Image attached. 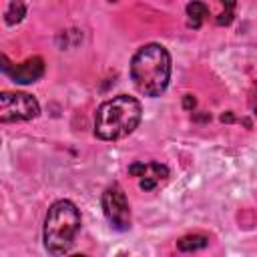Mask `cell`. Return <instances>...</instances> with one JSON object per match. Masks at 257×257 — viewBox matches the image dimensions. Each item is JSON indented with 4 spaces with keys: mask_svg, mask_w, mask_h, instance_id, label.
I'll return each mask as SVG.
<instances>
[{
    "mask_svg": "<svg viewBox=\"0 0 257 257\" xmlns=\"http://www.w3.org/2000/svg\"><path fill=\"white\" fill-rule=\"evenodd\" d=\"M135 88L145 96H161L171 80V54L161 44L141 46L128 66Z\"/></svg>",
    "mask_w": 257,
    "mask_h": 257,
    "instance_id": "obj_1",
    "label": "cell"
},
{
    "mask_svg": "<svg viewBox=\"0 0 257 257\" xmlns=\"http://www.w3.org/2000/svg\"><path fill=\"white\" fill-rule=\"evenodd\" d=\"M187 16H189V26L199 28L203 24V20L209 16V8L203 2H189L187 4Z\"/></svg>",
    "mask_w": 257,
    "mask_h": 257,
    "instance_id": "obj_8",
    "label": "cell"
},
{
    "mask_svg": "<svg viewBox=\"0 0 257 257\" xmlns=\"http://www.w3.org/2000/svg\"><path fill=\"white\" fill-rule=\"evenodd\" d=\"M26 16V0H10L6 12H4V20L8 26L22 22V18Z\"/></svg>",
    "mask_w": 257,
    "mask_h": 257,
    "instance_id": "obj_9",
    "label": "cell"
},
{
    "mask_svg": "<svg viewBox=\"0 0 257 257\" xmlns=\"http://www.w3.org/2000/svg\"><path fill=\"white\" fill-rule=\"evenodd\" d=\"M110 2H116V0H110Z\"/></svg>",
    "mask_w": 257,
    "mask_h": 257,
    "instance_id": "obj_15",
    "label": "cell"
},
{
    "mask_svg": "<svg viewBox=\"0 0 257 257\" xmlns=\"http://www.w3.org/2000/svg\"><path fill=\"white\" fill-rule=\"evenodd\" d=\"M102 211L106 221L110 223L112 229L116 231H126L131 229V209L126 195L120 185H110L102 193Z\"/></svg>",
    "mask_w": 257,
    "mask_h": 257,
    "instance_id": "obj_5",
    "label": "cell"
},
{
    "mask_svg": "<svg viewBox=\"0 0 257 257\" xmlns=\"http://www.w3.org/2000/svg\"><path fill=\"white\" fill-rule=\"evenodd\" d=\"M40 104L34 96L26 92H2L0 94V120L2 122H20L36 118Z\"/></svg>",
    "mask_w": 257,
    "mask_h": 257,
    "instance_id": "obj_4",
    "label": "cell"
},
{
    "mask_svg": "<svg viewBox=\"0 0 257 257\" xmlns=\"http://www.w3.org/2000/svg\"><path fill=\"white\" fill-rule=\"evenodd\" d=\"M197 106V100H195V96H191V94H185L183 96V108L185 110H193Z\"/></svg>",
    "mask_w": 257,
    "mask_h": 257,
    "instance_id": "obj_11",
    "label": "cell"
},
{
    "mask_svg": "<svg viewBox=\"0 0 257 257\" xmlns=\"http://www.w3.org/2000/svg\"><path fill=\"white\" fill-rule=\"evenodd\" d=\"M209 245V239L205 235H187V237H181L177 241V249L179 251H199V249H205Z\"/></svg>",
    "mask_w": 257,
    "mask_h": 257,
    "instance_id": "obj_10",
    "label": "cell"
},
{
    "mask_svg": "<svg viewBox=\"0 0 257 257\" xmlns=\"http://www.w3.org/2000/svg\"><path fill=\"white\" fill-rule=\"evenodd\" d=\"M4 64H2V70L16 82V84H30V82H36L38 78H42L44 74V60L40 56H34V58H28L20 64H14L10 66L6 56H2Z\"/></svg>",
    "mask_w": 257,
    "mask_h": 257,
    "instance_id": "obj_7",
    "label": "cell"
},
{
    "mask_svg": "<svg viewBox=\"0 0 257 257\" xmlns=\"http://www.w3.org/2000/svg\"><path fill=\"white\" fill-rule=\"evenodd\" d=\"M221 120H223V122H233V120H235V116H233V112H231V110H227V112H223V114H221Z\"/></svg>",
    "mask_w": 257,
    "mask_h": 257,
    "instance_id": "obj_13",
    "label": "cell"
},
{
    "mask_svg": "<svg viewBox=\"0 0 257 257\" xmlns=\"http://www.w3.org/2000/svg\"><path fill=\"white\" fill-rule=\"evenodd\" d=\"M80 231V211L78 207L68 201L60 199L50 205L46 219H44V247L50 255H64L70 251L76 235Z\"/></svg>",
    "mask_w": 257,
    "mask_h": 257,
    "instance_id": "obj_3",
    "label": "cell"
},
{
    "mask_svg": "<svg viewBox=\"0 0 257 257\" xmlns=\"http://www.w3.org/2000/svg\"><path fill=\"white\" fill-rule=\"evenodd\" d=\"M143 108L135 96L118 94L104 100L94 114V135L100 141H118L128 137L141 122Z\"/></svg>",
    "mask_w": 257,
    "mask_h": 257,
    "instance_id": "obj_2",
    "label": "cell"
},
{
    "mask_svg": "<svg viewBox=\"0 0 257 257\" xmlns=\"http://www.w3.org/2000/svg\"><path fill=\"white\" fill-rule=\"evenodd\" d=\"M128 175L139 177V187L143 191H153L169 179V169L161 163H133Z\"/></svg>",
    "mask_w": 257,
    "mask_h": 257,
    "instance_id": "obj_6",
    "label": "cell"
},
{
    "mask_svg": "<svg viewBox=\"0 0 257 257\" xmlns=\"http://www.w3.org/2000/svg\"><path fill=\"white\" fill-rule=\"evenodd\" d=\"M253 110L257 114V82H255V88H253Z\"/></svg>",
    "mask_w": 257,
    "mask_h": 257,
    "instance_id": "obj_14",
    "label": "cell"
},
{
    "mask_svg": "<svg viewBox=\"0 0 257 257\" xmlns=\"http://www.w3.org/2000/svg\"><path fill=\"white\" fill-rule=\"evenodd\" d=\"M217 2L223 6V12H231V14H233V10L237 6V0H217Z\"/></svg>",
    "mask_w": 257,
    "mask_h": 257,
    "instance_id": "obj_12",
    "label": "cell"
}]
</instances>
